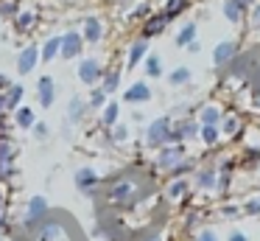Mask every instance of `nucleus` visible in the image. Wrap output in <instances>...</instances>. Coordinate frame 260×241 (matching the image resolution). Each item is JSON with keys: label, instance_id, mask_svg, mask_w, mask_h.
Returning a JSON list of instances; mask_svg holds the SVG:
<instances>
[{"label": "nucleus", "instance_id": "obj_30", "mask_svg": "<svg viewBox=\"0 0 260 241\" xmlns=\"http://www.w3.org/2000/svg\"><path fill=\"white\" fill-rule=\"evenodd\" d=\"M118 82H120L118 73H107V78H104V93H115V90H118Z\"/></svg>", "mask_w": 260, "mask_h": 241}, {"label": "nucleus", "instance_id": "obj_40", "mask_svg": "<svg viewBox=\"0 0 260 241\" xmlns=\"http://www.w3.org/2000/svg\"><path fill=\"white\" fill-rule=\"evenodd\" d=\"M252 22L260 28V6H254V11H252Z\"/></svg>", "mask_w": 260, "mask_h": 241}, {"label": "nucleus", "instance_id": "obj_36", "mask_svg": "<svg viewBox=\"0 0 260 241\" xmlns=\"http://www.w3.org/2000/svg\"><path fill=\"white\" fill-rule=\"evenodd\" d=\"M196 241H218V235H215L213 230H202V233L196 235Z\"/></svg>", "mask_w": 260, "mask_h": 241}, {"label": "nucleus", "instance_id": "obj_21", "mask_svg": "<svg viewBox=\"0 0 260 241\" xmlns=\"http://www.w3.org/2000/svg\"><path fill=\"white\" fill-rule=\"evenodd\" d=\"M59 48H62V37H53V39H48V42H45V48H42V59H45V62H51L53 56L59 53Z\"/></svg>", "mask_w": 260, "mask_h": 241}, {"label": "nucleus", "instance_id": "obj_45", "mask_svg": "<svg viewBox=\"0 0 260 241\" xmlns=\"http://www.w3.org/2000/svg\"><path fill=\"white\" fill-rule=\"evenodd\" d=\"M238 3H241V6H246V3H249V0H238Z\"/></svg>", "mask_w": 260, "mask_h": 241}, {"label": "nucleus", "instance_id": "obj_44", "mask_svg": "<svg viewBox=\"0 0 260 241\" xmlns=\"http://www.w3.org/2000/svg\"><path fill=\"white\" fill-rule=\"evenodd\" d=\"M0 219H3V194H0Z\"/></svg>", "mask_w": 260, "mask_h": 241}, {"label": "nucleus", "instance_id": "obj_7", "mask_svg": "<svg viewBox=\"0 0 260 241\" xmlns=\"http://www.w3.org/2000/svg\"><path fill=\"white\" fill-rule=\"evenodd\" d=\"M14 171V146L9 140H0V177H9Z\"/></svg>", "mask_w": 260, "mask_h": 241}, {"label": "nucleus", "instance_id": "obj_2", "mask_svg": "<svg viewBox=\"0 0 260 241\" xmlns=\"http://www.w3.org/2000/svg\"><path fill=\"white\" fill-rule=\"evenodd\" d=\"M48 222V202L42 196H31L28 210H25V227L28 230H40Z\"/></svg>", "mask_w": 260, "mask_h": 241}, {"label": "nucleus", "instance_id": "obj_27", "mask_svg": "<svg viewBox=\"0 0 260 241\" xmlns=\"http://www.w3.org/2000/svg\"><path fill=\"white\" fill-rule=\"evenodd\" d=\"M146 73H148L151 78H157L159 73H162V65H159V56H148V59H146Z\"/></svg>", "mask_w": 260, "mask_h": 241}, {"label": "nucleus", "instance_id": "obj_35", "mask_svg": "<svg viewBox=\"0 0 260 241\" xmlns=\"http://www.w3.org/2000/svg\"><path fill=\"white\" fill-rule=\"evenodd\" d=\"M238 129H241V123H238L235 118H226V121H224V132H226V135H235Z\"/></svg>", "mask_w": 260, "mask_h": 241}, {"label": "nucleus", "instance_id": "obj_33", "mask_svg": "<svg viewBox=\"0 0 260 241\" xmlns=\"http://www.w3.org/2000/svg\"><path fill=\"white\" fill-rule=\"evenodd\" d=\"M34 25V14H17V28L20 31H25V28Z\"/></svg>", "mask_w": 260, "mask_h": 241}, {"label": "nucleus", "instance_id": "obj_28", "mask_svg": "<svg viewBox=\"0 0 260 241\" xmlns=\"http://www.w3.org/2000/svg\"><path fill=\"white\" fill-rule=\"evenodd\" d=\"M185 191H187V182H182V179H174V182H171V188H168V196H171V199H179Z\"/></svg>", "mask_w": 260, "mask_h": 241}, {"label": "nucleus", "instance_id": "obj_41", "mask_svg": "<svg viewBox=\"0 0 260 241\" xmlns=\"http://www.w3.org/2000/svg\"><path fill=\"white\" fill-rule=\"evenodd\" d=\"M9 87H12V78H9V76H0V90H9Z\"/></svg>", "mask_w": 260, "mask_h": 241}, {"label": "nucleus", "instance_id": "obj_6", "mask_svg": "<svg viewBox=\"0 0 260 241\" xmlns=\"http://www.w3.org/2000/svg\"><path fill=\"white\" fill-rule=\"evenodd\" d=\"M238 53V45L232 42V39H224V42H218L215 45V50H213V62H215V67H224L226 62H232V56Z\"/></svg>", "mask_w": 260, "mask_h": 241}, {"label": "nucleus", "instance_id": "obj_32", "mask_svg": "<svg viewBox=\"0 0 260 241\" xmlns=\"http://www.w3.org/2000/svg\"><path fill=\"white\" fill-rule=\"evenodd\" d=\"M202 138H204V143H215V140H218V129L215 126H202Z\"/></svg>", "mask_w": 260, "mask_h": 241}, {"label": "nucleus", "instance_id": "obj_5", "mask_svg": "<svg viewBox=\"0 0 260 241\" xmlns=\"http://www.w3.org/2000/svg\"><path fill=\"white\" fill-rule=\"evenodd\" d=\"M101 76H104V70H101V62H98V59H84V62H79V78H81L84 84H95Z\"/></svg>", "mask_w": 260, "mask_h": 241}, {"label": "nucleus", "instance_id": "obj_20", "mask_svg": "<svg viewBox=\"0 0 260 241\" xmlns=\"http://www.w3.org/2000/svg\"><path fill=\"white\" fill-rule=\"evenodd\" d=\"M193 37H196V22H187V25H182V31L176 34V45H190Z\"/></svg>", "mask_w": 260, "mask_h": 241}, {"label": "nucleus", "instance_id": "obj_4", "mask_svg": "<svg viewBox=\"0 0 260 241\" xmlns=\"http://www.w3.org/2000/svg\"><path fill=\"white\" fill-rule=\"evenodd\" d=\"M182 157H185V151H182V146H162V151H159L157 157V166L159 168H176L182 163Z\"/></svg>", "mask_w": 260, "mask_h": 241}, {"label": "nucleus", "instance_id": "obj_11", "mask_svg": "<svg viewBox=\"0 0 260 241\" xmlns=\"http://www.w3.org/2000/svg\"><path fill=\"white\" fill-rule=\"evenodd\" d=\"M37 90H40V104L48 110V106L53 104V95H56L53 78H51V76H42V78H40V84H37Z\"/></svg>", "mask_w": 260, "mask_h": 241}, {"label": "nucleus", "instance_id": "obj_16", "mask_svg": "<svg viewBox=\"0 0 260 241\" xmlns=\"http://www.w3.org/2000/svg\"><path fill=\"white\" fill-rule=\"evenodd\" d=\"M165 22H168V17H165V14H157L154 20L146 22V28H143V37L148 39V37H154V34H159V31L165 28Z\"/></svg>", "mask_w": 260, "mask_h": 241}, {"label": "nucleus", "instance_id": "obj_37", "mask_svg": "<svg viewBox=\"0 0 260 241\" xmlns=\"http://www.w3.org/2000/svg\"><path fill=\"white\" fill-rule=\"evenodd\" d=\"M246 213H260V196H254V199L246 202Z\"/></svg>", "mask_w": 260, "mask_h": 241}, {"label": "nucleus", "instance_id": "obj_14", "mask_svg": "<svg viewBox=\"0 0 260 241\" xmlns=\"http://www.w3.org/2000/svg\"><path fill=\"white\" fill-rule=\"evenodd\" d=\"M62 235V227H59L56 222H45L40 230H37V241H53Z\"/></svg>", "mask_w": 260, "mask_h": 241}, {"label": "nucleus", "instance_id": "obj_3", "mask_svg": "<svg viewBox=\"0 0 260 241\" xmlns=\"http://www.w3.org/2000/svg\"><path fill=\"white\" fill-rule=\"evenodd\" d=\"M168 135H171V118H157V121L148 123V129H146V143L148 146H162V143H168Z\"/></svg>", "mask_w": 260, "mask_h": 241}, {"label": "nucleus", "instance_id": "obj_43", "mask_svg": "<svg viewBox=\"0 0 260 241\" xmlns=\"http://www.w3.org/2000/svg\"><path fill=\"white\" fill-rule=\"evenodd\" d=\"M6 110V98H3V93H0V112Z\"/></svg>", "mask_w": 260, "mask_h": 241}, {"label": "nucleus", "instance_id": "obj_38", "mask_svg": "<svg viewBox=\"0 0 260 241\" xmlns=\"http://www.w3.org/2000/svg\"><path fill=\"white\" fill-rule=\"evenodd\" d=\"M112 138H115V140H126V138H129V129H126V126H115Z\"/></svg>", "mask_w": 260, "mask_h": 241}, {"label": "nucleus", "instance_id": "obj_26", "mask_svg": "<svg viewBox=\"0 0 260 241\" xmlns=\"http://www.w3.org/2000/svg\"><path fill=\"white\" fill-rule=\"evenodd\" d=\"M190 82V70H187V67H176L174 73H171V84H176V87H179V84H187Z\"/></svg>", "mask_w": 260, "mask_h": 241}, {"label": "nucleus", "instance_id": "obj_12", "mask_svg": "<svg viewBox=\"0 0 260 241\" xmlns=\"http://www.w3.org/2000/svg\"><path fill=\"white\" fill-rule=\"evenodd\" d=\"M199 132V126L193 121H185V123H179L176 129H171V135H168V140H174V143H179V140H185V138H193V135Z\"/></svg>", "mask_w": 260, "mask_h": 241}, {"label": "nucleus", "instance_id": "obj_13", "mask_svg": "<svg viewBox=\"0 0 260 241\" xmlns=\"http://www.w3.org/2000/svg\"><path fill=\"white\" fill-rule=\"evenodd\" d=\"M101 22H98V17H87L84 20V42H98L101 39Z\"/></svg>", "mask_w": 260, "mask_h": 241}, {"label": "nucleus", "instance_id": "obj_1", "mask_svg": "<svg viewBox=\"0 0 260 241\" xmlns=\"http://www.w3.org/2000/svg\"><path fill=\"white\" fill-rule=\"evenodd\" d=\"M137 196V182L132 177H118L109 182L107 188V199L112 202V205H126V202H132Z\"/></svg>", "mask_w": 260, "mask_h": 241}, {"label": "nucleus", "instance_id": "obj_18", "mask_svg": "<svg viewBox=\"0 0 260 241\" xmlns=\"http://www.w3.org/2000/svg\"><path fill=\"white\" fill-rule=\"evenodd\" d=\"M84 112H87L84 101H81V98H73V101L68 104V121H70V123H79Z\"/></svg>", "mask_w": 260, "mask_h": 241}, {"label": "nucleus", "instance_id": "obj_17", "mask_svg": "<svg viewBox=\"0 0 260 241\" xmlns=\"http://www.w3.org/2000/svg\"><path fill=\"white\" fill-rule=\"evenodd\" d=\"M146 50H148V39H137V42L132 45V50H129V67H135L137 62L146 56Z\"/></svg>", "mask_w": 260, "mask_h": 241}, {"label": "nucleus", "instance_id": "obj_39", "mask_svg": "<svg viewBox=\"0 0 260 241\" xmlns=\"http://www.w3.org/2000/svg\"><path fill=\"white\" fill-rule=\"evenodd\" d=\"M34 135H37V138H45L48 126H45V123H34Z\"/></svg>", "mask_w": 260, "mask_h": 241}, {"label": "nucleus", "instance_id": "obj_31", "mask_svg": "<svg viewBox=\"0 0 260 241\" xmlns=\"http://www.w3.org/2000/svg\"><path fill=\"white\" fill-rule=\"evenodd\" d=\"M182 9H185V0H171L168 9H165V17H168V20H174V17L179 14Z\"/></svg>", "mask_w": 260, "mask_h": 241}, {"label": "nucleus", "instance_id": "obj_10", "mask_svg": "<svg viewBox=\"0 0 260 241\" xmlns=\"http://www.w3.org/2000/svg\"><path fill=\"white\" fill-rule=\"evenodd\" d=\"M37 59H40V50H37V45H28V48L20 53V59H17V70L23 73H31L34 70V65H37Z\"/></svg>", "mask_w": 260, "mask_h": 241}, {"label": "nucleus", "instance_id": "obj_42", "mask_svg": "<svg viewBox=\"0 0 260 241\" xmlns=\"http://www.w3.org/2000/svg\"><path fill=\"white\" fill-rule=\"evenodd\" d=\"M230 241H246V235H243V233H232Z\"/></svg>", "mask_w": 260, "mask_h": 241}, {"label": "nucleus", "instance_id": "obj_34", "mask_svg": "<svg viewBox=\"0 0 260 241\" xmlns=\"http://www.w3.org/2000/svg\"><path fill=\"white\" fill-rule=\"evenodd\" d=\"M104 90H95V93H92V98H90V106H87V110H98V106L104 104Z\"/></svg>", "mask_w": 260, "mask_h": 241}, {"label": "nucleus", "instance_id": "obj_15", "mask_svg": "<svg viewBox=\"0 0 260 241\" xmlns=\"http://www.w3.org/2000/svg\"><path fill=\"white\" fill-rule=\"evenodd\" d=\"M148 98H151L148 84H135V87L126 90V101H132V104H137V101H148Z\"/></svg>", "mask_w": 260, "mask_h": 241}, {"label": "nucleus", "instance_id": "obj_19", "mask_svg": "<svg viewBox=\"0 0 260 241\" xmlns=\"http://www.w3.org/2000/svg\"><path fill=\"white\" fill-rule=\"evenodd\" d=\"M224 17L230 22H238L243 17V6L238 3V0H226V3H224Z\"/></svg>", "mask_w": 260, "mask_h": 241}, {"label": "nucleus", "instance_id": "obj_23", "mask_svg": "<svg viewBox=\"0 0 260 241\" xmlns=\"http://www.w3.org/2000/svg\"><path fill=\"white\" fill-rule=\"evenodd\" d=\"M17 126H23V129L34 126V110L31 106H20L17 110Z\"/></svg>", "mask_w": 260, "mask_h": 241}, {"label": "nucleus", "instance_id": "obj_29", "mask_svg": "<svg viewBox=\"0 0 260 241\" xmlns=\"http://www.w3.org/2000/svg\"><path fill=\"white\" fill-rule=\"evenodd\" d=\"M118 104H107V110H104V123H107V126H112L115 121H118Z\"/></svg>", "mask_w": 260, "mask_h": 241}, {"label": "nucleus", "instance_id": "obj_24", "mask_svg": "<svg viewBox=\"0 0 260 241\" xmlns=\"http://www.w3.org/2000/svg\"><path fill=\"white\" fill-rule=\"evenodd\" d=\"M196 185L199 188H215V168H204V171H199Z\"/></svg>", "mask_w": 260, "mask_h": 241}, {"label": "nucleus", "instance_id": "obj_22", "mask_svg": "<svg viewBox=\"0 0 260 241\" xmlns=\"http://www.w3.org/2000/svg\"><path fill=\"white\" fill-rule=\"evenodd\" d=\"M3 98H6V110H14V106L20 104V98H23V87H20V84H12Z\"/></svg>", "mask_w": 260, "mask_h": 241}, {"label": "nucleus", "instance_id": "obj_8", "mask_svg": "<svg viewBox=\"0 0 260 241\" xmlns=\"http://www.w3.org/2000/svg\"><path fill=\"white\" fill-rule=\"evenodd\" d=\"M95 182H98V177H95L92 168H79V171H76V188H79V191H84V194L92 196Z\"/></svg>", "mask_w": 260, "mask_h": 241}, {"label": "nucleus", "instance_id": "obj_25", "mask_svg": "<svg viewBox=\"0 0 260 241\" xmlns=\"http://www.w3.org/2000/svg\"><path fill=\"white\" fill-rule=\"evenodd\" d=\"M218 118H221V112L215 110V106H204L202 110V126H215Z\"/></svg>", "mask_w": 260, "mask_h": 241}, {"label": "nucleus", "instance_id": "obj_9", "mask_svg": "<svg viewBox=\"0 0 260 241\" xmlns=\"http://www.w3.org/2000/svg\"><path fill=\"white\" fill-rule=\"evenodd\" d=\"M81 42H84V37H81V34H64V37H62V48H59V53H62L64 59H70V56H79Z\"/></svg>", "mask_w": 260, "mask_h": 241}]
</instances>
